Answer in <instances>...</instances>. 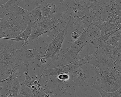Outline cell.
Segmentation results:
<instances>
[{
	"label": "cell",
	"instance_id": "16",
	"mask_svg": "<svg viewBox=\"0 0 121 97\" xmlns=\"http://www.w3.org/2000/svg\"><path fill=\"white\" fill-rule=\"evenodd\" d=\"M34 21L31 20L28 23V25L25 30L21 34L17 36L15 38H22L24 39V46H27L29 45L28 41L29 38L31 33L32 28L34 24Z\"/></svg>",
	"mask_w": 121,
	"mask_h": 97
},
{
	"label": "cell",
	"instance_id": "30",
	"mask_svg": "<svg viewBox=\"0 0 121 97\" xmlns=\"http://www.w3.org/2000/svg\"><path fill=\"white\" fill-rule=\"evenodd\" d=\"M117 47L119 49H121V36L119 40V43H118V45H117Z\"/></svg>",
	"mask_w": 121,
	"mask_h": 97
},
{
	"label": "cell",
	"instance_id": "25",
	"mask_svg": "<svg viewBox=\"0 0 121 97\" xmlns=\"http://www.w3.org/2000/svg\"><path fill=\"white\" fill-rule=\"evenodd\" d=\"M57 78L60 81H66L69 79V74H60L58 75Z\"/></svg>",
	"mask_w": 121,
	"mask_h": 97
},
{
	"label": "cell",
	"instance_id": "20",
	"mask_svg": "<svg viewBox=\"0 0 121 97\" xmlns=\"http://www.w3.org/2000/svg\"><path fill=\"white\" fill-rule=\"evenodd\" d=\"M30 14L33 16L35 22L41 20L43 18L42 13L41 5L38 2H36L35 7L30 12Z\"/></svg>",
	"mask_w": 121,
	"mask_h": 97
},
{
	"label": "cell",
	"instance_id": "10",
	"mask_svg": "<svg viewBox=\"0 0 121 97\" xmlns=\"http://www.w3.org/2000/svg\"><path fill=\"white\" fill-rule=\"evenodd\" d=\"M98 20H100L111 23L121 24V17L112 14L105 8H101L98 12Z\"/></svg>",
	"mask_w": 121,
	"mask_h": 97
},
{
	"label": "cell",
	"instance_id": "9",
	"mask_svg": "<svg viewBox=\"0 0 121 97\" xmlns=\"http://www.w3.org/2000/svg\"><path fill=\"white\" fill-rule=\"evenodd\" d=\"M15 69H12L8 77L6 79L1 81L0 83L7 82L9 90L12 93L14 97H17L20 88V83L17 77L18 71H17L15 73L14 71Z\"/></svg>",
	"mask_w": 121,
	"mask_h": 97
},
{
	"label": "cell",
	"instance_id": "1",
	"mask_svg": "<svg viewBox=\"0 0 121 97\" xmlns=\"http://www.w3.org/2000/svg\"><path fill=\"white\" fill-rule=\"evenodd\" d=\"M96 81L105 91L108 93L117 91L121 86V71L115 68H100L95 66Z\"/></svg>",
	"mask_w": 121,
	"mask_h": 97
},
{
	"label": "cell",
	"instance_id": "17",
	"mask_svg": "<svg viewBox=\"0 0 121 97\" xmlns=\"http://www.w3.org/2000/svg\"><path fill=\"white\" fill-rule=\"evenodd\" d=\"M34 24L44 29H46L49 31L52 30L56 27L53 22L48 18H44L41 20L34 22Z\"/></svg>",
	"mask_w": 121,
	"mask_h": 97
},
{
	"label": "cell",
	"instance_id": "21",
	"mask_svg": "<svg viewBox=\"0 0 121 97\" xmlns=\"http://www.w3.org/2000/svg\"><path fill=\"white\" fill-rule=\"evenodd\" d=\"M121 36V31L117 30L109 37L106 43L109 45H112L117 47Z\"/></svg>",
	"mask_w": 121,
	"mask_h": 97
},
{
	"label": "cell",
	"instance_id": "4",
	"mask_svg": "<svg viewBox=\"0 0 121 97\" xmlns=\"http://www.w3.org/2000/svg\"><path fill=\"white\" fill-rule=\"evenodd\" d=\"M74 8L73 7L69 20L66 26L49 43L44 56V57L47 60L50 59L53 61L58 59L60 49L67 32V29L69 26Z\"/></svg>",
	"mask_w": 121,
	"mask_h": 97
},
{
	"label": "cell",
	"instance_id": "14",
	"mask_svg": "<svg viewBox=\"0 0 121 97\" xmlns=\"http://www.w3.org/2000/svg\"><path fill=\"white\" fill-rule=\"evenodd\" d=\"M91 86L92 88H96L99 91L102 97H117L121 93V86L117 91L111 93L104 91L96 80L94 81Z\"/></svg>",
	"mask_w": 121,
	"mask_h": 97
},
{
	"label": "cell",
	"instance_id": "31",
	"mask_svg": "<svg viewBox=\"0 0 121 97\" xmlns=\"http://www.w3.org/2000/svg\"><path fill=\"white\" fill-rule=\"evenodd\" d=\"M7 97H14L13 95H12V94H10Z\"/></svg>",
	"mask_w": 121,
	"mask_h": 97
},
{
	"label": "cell",
	"instance_id": "12",
	"mask_svg": "<svg viewBox=\"0 0 121 97\" xmlns=\"http://www.w3.org/2000/svg\"><path fill=\"white\" fill-rule=\"evenodd\" d=\"M117 30H114L109 31L107 32L102 35H100L98 37H95L91 41L92 44L94 45L96 52L98 51L99 47L105 43L111 35L117 31Z\"/></svg>",
	"mask_w": 121,
	"mask_h": 97
},
{
	"label": "cell",
	"instance_id": "15",
	"mask_svg": "<svg viewBox=\"0 0 121 97\" xmlns=\"http://www.w3.org/2000/svg\"><path fill=\"white\" fill-rule=\"evenodd\" d=\"M29 64L25 65L26 71L24 73L25 76V79L24 82L20 83L21 84H23L27 87L30 88L33 92H34L37 90L36 86V85L37 84V81H34L33 79L31 78L29 75L28 72V66Z\"/></svg>",
	"mask_w": 121,
	"mask_h": 97
},
{
	"label": "cell",
	"instance_id": "8",
	"mask_svg": "<svg viewBox=\"0 0 121 97\" xmlns=\"http://www.w3.org/2000/svg\"><path fill=\"white\" fill-rule=\"evenodd\" d=\"M27 46H23L20 49L21 51V59L20 62L26 65L29 64L35 59H39L41 57L42 54L43 52H39L36 48L33 49H28Z\"/></svg>",
	"mask_w": 121,
	"mask_h": 97
},
{
	"label": "cell",
	"instance_id": "19",
	"mask_svg": "<svg viewBox=\"0 0 121 97\" xmlns=\"http://www.w3.org/2000/svg\"><path fill=\"white\" fill-rule=\"evenodd\" d=\"M105 8L111 13L121 17V8L112 1L107 3Z\"/></svg>",
	"mask_w": 121,
	"mask_h": 97
},
{
	"label": "cell",
	"instance_id": "3",
	"mask_svg": "<svg viewBox=\"0 0 121 97\" xmlns=\"http://www.w3.org/2000/svg\"><path fill=\"white\" fill-rule=\"evenodd\" d=\"M31 20L30 17L17 18L9 12L0 19V27L4 31L3 34L8 37L12 36L15 38L25 30Z\"/></svg>",
	"mask_w": 121,
	"mask_h": 97
},
{
	"label": "cell",
	"instance_id": "11",
	"mask_svg": "<svg viewBox=\"0 0 121 97\" xmlns=\"http://www.w3.org/2000/svg\"><path fill=\"white\" fill-rule=\"evenodd\" d=\"M92 24L99 29L100 31V35H102L107 32L116 30L117 24L99 20L97 22L93 21Z\"/></svg>",
	"mask_w": 121,
	"mask_h": 97
},
{
	"label": "cell",
	"instance_id": "27",
	"mask_svg": "<svg viewBox=\"0 0 121 97\" xmlns=\"http://www.w3.org/2000/svg\"><path fill=\"white\" fill-rule=\"evenodd\" d=\"M0 39H3L8 40H12L13 41H16L17 42L19 41H22V40H24V39L22 38H9V37H2V36L0 37Z\"/></svg>",
	"mask_w": 121,
	"mask_h": 97
},
{
	"label": "cell",
	"instance_id": "18",
	"mask_svg": "<svg viewBox=\"0 0 121 97\" xmlns=\"http://www.w3.org/2000/svg\"><path fill=\"white\" fill-rule=\"evenodd\" d=\"M48 31H46L43 28L34 24L32 28L31 33L29 37V40H36L39 36L43 34L47 33Z\"/></svg>",
	"mask_w": 121,
	"mask_h": 97
},
{
	"label": "cell",
	"instance_id": "33",
	"mask_svg": "<svg viewBox=\"0 0 121 97\" xmlns=\"http://www.w3.org/2000/svg\"><path fill=\"white\" fill-rule=\"evenodd\" d=\"M64 0H60V2H63L64 1Z\"/></svg>",
	"mask_w": 121,
	"mask_h": 97
},
{
	"label": "cell",
	"instance_id": "5",
	"mask_svg": "<svg viewBox=\"0 0 121 97\" xmlns=\"http://www.w3.org/2000/svg\"><path fill=\"white\" fill-rule=\"evenodd\" d=\"M86 57L83 59L80 58L76 59L75 61L65 66L53 69L46 68L42 74L40 76V80L42 78L46 76L53 75H58L61 73L69 74L73 73L82 65L86 63H88V62H86Z\"/></svg>",
	"mask_w": 121,
	"mask_h": 97
},
{
	"label": "cell",
	"instance_id": "28",
	"mask_svg": "<svg viewBox=\"0 0 121 97\" xmlns=\"http://www.w3.org/2000/svg\"><path fill=\"white\" fill-rule=\"evenodd\" d=\"M80 36L79 34L76 31L72 32L71 34V37L74 41L77 40L79 38Z\"/></svg>",
	"mask_w": 121,
	"mask_h": 97
},
{
	"label": "cell",
	"instance_id": "32",
	"mask_svg": "<svg viewBox=\"0 0 121 97\" xmlns=\"http://www.w3.org/2000/svg\"><path fill=\"white\" fill-rule=\"evenodd\" d=\"M45 97H50L49 96V95H45Z\"/></svg>",
	"mask_w": 121,
	"mask_h": 97
},
{
	"label": "cell",
	"instance_id": "26",
	"mask_svg": "<svg viewBox=\"0 0 121 97\" xmlns=\"http://www.w3.org/2000/svg\"><path fill=\"white\" fill-rule=\"evenodd\" d=\"M90 4L95 6L100 5L104 3V0H86Z\"/></svg>",
	"mask_w": 121,
	"mask_h": 97
},
{
	"label": "cell",
	"instance_id": "29",
	"mask_svg": "<svg viewBox=\"0 0 121 97\" xmlns=\"http://www.w3.org/2000/svg\"><path fill=\"white\" fill-rule=\"evenodd\" d=\"M47 60L44 57H42L40 59V63L42 64H44L46 62Z\"/></svg>",
	"mask_w": 121,
	"mask_h": 97
},
{
	"label": "cell",
	"instance_id": "22",
	"mask_svg": "<svg viewBox=\"0 0 121 97\" xmlns=\"http://www.w3.org/2000/svg\"><path fill=\"white\" fill-rule=\"evenodd\" d=\"M32 92L30 88L20 84V87L17 97H32Z\"/></svg>",
	"mask_w": 121,
	"mask_h": 97
},
{
	"label": "cell",
	"instance_id": "6",
	"mask_svg": "<svg viewBox=\"0 0 121 97\" xmlns=\"http://www.w3.org/2000/svg\"><path fill=\"white\" fill-rule=\"evenodd\" d=\"M87 29L85 27L82 34L77 40L72 42L70 48L66 53L63 54V57L70 64L76 60L77 55L82 49L89 43L87 41Z\"/></svg>",
	"mask_w": 121,
	"mask_h": 97
},
{
	"label": "cell",
	"instance_id": "23",
	"mask_svg": "<svg viewBox=\"0 0 121 97\" xmlns=\"http://www.w3.org/2000/svg\"><path fill=\"white\" fill-rule=\"evenodd\" d=\"M42 13L44 18H48V17L52 14V7L51 4L47 3L41 8Z\"/></svg>",
	"mask_w": 121,
	"mask_h": 97
},
{
	"label": "cell",
	"instance_id": "2",
	"mask_svg": "<svg viewBox=\"0 0 121 97\" xmlns=\"http://www.w3.org/2000/svg\"><path fill=\"white\" fill-rule=\"evenodd\" d=\"M21 59L20 49L6 46L0 43V74H10L15 68Z\"/></svg>",
	"mask_w": 121,
	"mask_h": 97
},
{
	"label": "cell",
	"instance_id": "24",
	"mask_svg": "<svg viewBox=\"0 0 121 97\" xmlns=\"http://www.w3.org/2000/svg\"><path fill=\"white\" fill-rule=\"evenodd\" d=\"M17 0H8V1L6 3L0 5V7L1 8L5 9L8 10V8H9Z\"/></svg>",
	"mask_w": 121,
	"mask_h": 97
},
{
	"label": "cell",
	"instance_id": "13",
	"mask_svg": "<svg viewBox=\"0 0 121 97\" xmlns=\"http://www.w3.org/2000/svg\"><path fill=\"white\" fill-rule=\"evenodd\" d=\"M9 12L17 18H28L30 17L29 10L25 9L17 5L15 3L13 4L9 8Z\"/></svg>",
	"mask_w": 121,
	"mask_h": 97
},
{
	"label": "cell",
	"instance_id": "7",
	"mask_svg": "<svg viewBox=\"0 0 121 97\" xmlns=\"http://www.w3.org/2000/svg\"><path fill=\"white\" fill-rule=\"evenodd\" d=\"M120 58L112 55L97 54L88 61V63L100 68H115Z\"/></svg>",
	"mask_w": 121,
	"mask_h": 97
}]
</instances>
